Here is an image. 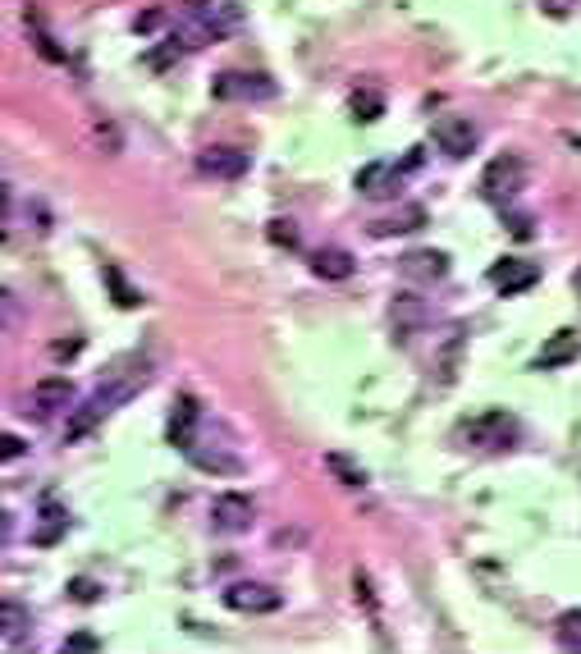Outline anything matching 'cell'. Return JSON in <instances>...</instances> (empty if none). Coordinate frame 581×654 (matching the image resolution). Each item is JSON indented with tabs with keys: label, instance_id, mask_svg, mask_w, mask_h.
Here are the masks:
<instances>
[{
	"label": "cell",
	"instance_id": "cell-1",
	"mask_svg": "<svg viewBox=\"0 0 581 654\" xmlns=\"http://www.w3.org/2000/svg\"><path fill=\"white\" fill-rule=\"evenodd\" d=\"M147 380H151V362L147 357H138V353H129V357H115L110 362V371H106V380L97 385V394L87 398L83 408L69 417V435H87V430L97 426L106 412H115L119 403H129L133 394H142L147 389Z\"/></svg>",
	"mask_w": 581,
	"mask_h": 654
},
{
	"label": "cell",
	"instance_id": "cell-11",
	"mask_svg": "<svg viewBox=\"0 0 581 654\" xmlns=\"http://www.w3.org/2000/svg\"><path fill=\"white\" fill-rule=\"evenodd\" d=\"M581 357V339L572 330H559V334H549L545 348L536 353V362H531V371H554V366H568Z\"/></svg>",
	"mask_w": 581,
	"mask_h": 654
},
{
	"label": "cell",
	"instance_id": "cell-25",
	"mask_svg": "<svg viewBox=\"0 0 581 654\" xmlns=\"http://www.w3.org/2000/svg\"><path fill=\"white\" fill-rule=\"evenodd\" d=\"M42 517H46V526H42V531H37V545H51V540L60 536V526H65V513H60V508H55L51 499H46Z\"/></svg>",
	"mask_w": 581,
	"mask_h": 654
},
{
	"label": "cell",
	"instance_id": "cell-23",
	"mask_svg": "<svg viewBox=\"0 0 581 654\" xmlns=\"http://www.w3.org/2000/svg\"><path fill=\"white\" fill-rule=\"evenodd\" d=\"M188 458H193V467H202V472H238V458H229V453H202L197 444L188 449Z\"/></svg>",
	"mask_w": 581,
	"mask_h": 654
},
{
	"label": "cell",
	"instance_id": "cell-19",
	"mask_svg": "<svg viewBox=\"0 0 581 654\" xmlns=\"http://www.w3.org/2000/svg\"><path fill=\"white\" fill-rule=\"evenodd\" d=\"M0 622H5V645H19V636L28 632V609L14 600L0 604Z\"/></svg>",
	"mask_w": 581,
	"mask_h": 654
},
{
	"label": "cell",
	"instance_id": "cell-31",
	"mask_svg": "<svg viewBox=\"0 0 581 654\" xmlns=\"http://www.w3.org/2000/svg\"><path fill=\"white\" fill-rule=\"evenodd\" d=\"M156 23H161V14H156V10H151V14H142V19H138V33H151Z\"/></svg>",
	"mask_w": 581,
	"mask_h": 654
},
{
	"label": "cell",
	"instance_id": "cell-27",
	"mask_svg": "<svg viewBox=\"0 0 581 654\" xmlns=\"http://www.w3.org/2000/svg\"><path fill=\"white\" fill-rule=\"evenodd\" d=\"M69 595H74L78 604H92V600L101 595V586H97L92 577H74V581H69Z\"/></svg>",
	"mask_w": 581,
	"mask_h": 654
},
{
	"label": "cell",
	"instance_id": "cell-12",
	"mask_svg": "<svg viewBox=\"0 0 581 654\" xmlns=\"http://www.w3.org/2000/svg\"><path fill=\"white\" fill-rule=\"evenodd\" d=\"M193 426H197V398L179 394V403H174V412H170V426H165L174 449H183V453L193 449Z\"/></svg>",
	"mask_w": 581,
	"mask_h": 654
},
{
	"label": "cell",
	"instance_id": "cell-17",
	"mask_svg": "<svg viewBox=\"0 0 581 654\" xmlns=\"http://www.w3.org/2000/svg\"><path fill=\"white\" fill-rule=\"evenodd\" d=\"M312 270L321 279H348L353 275V252L348 247H321V252H312Z\"/></svg>",
	"mask_w": 581,
	"mask_h": 654
},
{
	"label": "cell",
	"instance_id": "cell-5",
	"mask_svg": "<svg viewBox=\"0 0 581 654\" xmlns=\"http://www.w3.org/2000/svg\"><path fill=\"white\" fill-rule=\"evenodd\" d=\"M399 270H403V279L431 289V284H440V279L449 275V252H440V247H412V252L399 257Z\"/></svg>",
	"mask_w": 581,
	"mask_h": 654
},
{
	"label": "cell",
	"instance_id": "cell-16",
	"mask_svg": "<svg viewBox=\"0 0 581 654\" xmlns=\"http://www.w3.org/2000/svg\"><path fill=\"white\" fill-rule=\"evenodd\" d=\"M426 225V206H403V211H394V215H385V220H376L371 225V234L376 238H389V234H412V229H421Z\"/></svg>",
	"mask_w": 581,
	"mask_h": 654
},
{
	"label": "cell",
	"instance_id": "cell-18",
	"mask_svg": "<svg viewBox=\"0 0 581 654\" xmlns=\"http://www.w3.org/2000/svg\"><path fill=\"white\" fill-rule=\"evenodd\" d=\"M348 110H353V119H362V124H371V119L385 115V97H380L376 87H357L353 97H348Z\"/></svg>",
	"mask_w": 581,
	"mask_h": 654
},
{
	"label": "cell",
	"instance_id": "cell-32",
	"mask_svg": "<svg viewBox=\"0 0 581 654\" xmlns=\"http://www.w3.org/2000/svg\"><path fill=\"white\" fill-rule=\"evenodd\" d=\"M183 5H188V10H206V5H211V0H183Z\"/></svg>",
	"mask_w": 581,
	"mask_h": 654
},
{
	"label": "cell",
	"instance_id": "cell-21",
	"mask_svg": "<svg viewBox=\"0 0 581 654\" xmlns=\"http://www.w3.org/2000/svg\"><path fill=\"white\" fill-rule=\"evenodd\" d=\"M101 275H106V284H110V293H115L119 307H142V293L133 289V284H129L124 275H119V266H106Z\"/></svg>",
	"mask_w": 581,
	"mask_h": 654
},
{
	"label": "cell",
	"instance_id": "cell-22",
	"mask_svg": "<svg viewBox=\"0 0 581 654\" xmlns=\"http://www.w3.org/2000/svg\"><path fill=\"white\" fill-rule=\"evenodd\" d=\"M325 467H330V472L339 476L344 485H366V472L357 467L353 458H344V453H325Z\"/></svg>",
	"mask_w": 581,
	"mask_h": 654
},
{
	"label": "cell",
	"instance_id": "cell-13",
	"mask_svg": "<svg viewBox=\"0 0 581 654\" xmlns=\"http://www.w3.org/2000/svg\"><path fill=\"white\" fill-rule=\"evenodd\" d=\"M69 403H74V385H69L65 376H46V380H37V389H33V408L42 412V417H51V412L69 408Z\"/></svg>",
	"mask_w": 581,
	"mask_h": 654
},
{
	"label": "cell",
	"instance_id": "cell-29",
	"mask_svg": "<svg viewBox=\"0 0 581 654\" xmlns=\"http://www.w3.org/2000/svg\"><path fill=\"white\" fill-rule=\"evenodd\" d=\"M0 453H5V458H19L23 440H19V435H5V440H0Z\"/></svg>",
	"mask_w": 581,
	"mask_h": 654
},
{
	"label": "cell",
	"instance_id": "cell-14",
	"mask_svg": "<svg viewBox=\"0 0 581 654\" xmlns=\"http://www.w3.org/2000/svg\"><path fill=\"white\" fill-rule=\"evenodd\" d=\"M357 188H362V197H389L394 188H399V170H394L389 161L362 165V170H357Z\"/></svg>",
	"mask_w": 581,
	"mask_h": 654
},
{
	"label": "cell",
	"instance_id": "cell-26",
	"mask_svg": "<svg viewBox=\"0 0 581 654\" xmlns=\"http://www.w3.org/2000/svg\"><path fill=\"white\" fill-rule=\"evenodd\" d=\"M266 238H270L275 247H298V229H293V220H270Z\"/></svg>",
	"mask_w": 581,
	"mask_h": 654
},
{
	"label": "cell",
	"instance_id": "cell-33",
	"mask_svg": "<svg viewBox=\"0 0 581 654\" xmlns=\"http://www.w3.org/2000/svg\"><path fill=\"white\" fill-rule=\"evenodd\" d=\"M568 147H577V151H581V138H577V133H568Z\"/></svg>",
	"mask_w": 581,
	"mask_h": 654
},
{
	"label": "cell",
	"instance_id": "cell-28",
	"mask_svg": "<svg viewBox=\"0 0 581 654\" xmlns=\"http://www.w3.org/2000/svg\"><path fill=\"white\" fill-rule=\"evenodd\" d=\"M97 636H92V632H74V636H69V641H65V650H97Z\"/></svg>",
	"mask_w": 581,
	"mask_h": 654
},
{
	"label": "cell",
	"instance_id": "cell-7",
	"mask_svg": "<svg viewBox=\"0 0 581 654\" xmlns=\"http://www.w3.org/2000/svg\"><path fill=\"white\" fill-rule=\"evenodd\" d=\"M225 604L234 613H275L284 604V595L280 590H270V586H261V581H238V586L225 590Z\"/></svg>",
	"mask_w": 581,
	"mask_h": 654
},
{
	"label": "cell",
	"instance_id": "cell-6",
	"mask_svg": "<svg viewBox=\"0 0 581 654\" xmlns=\"http://www.w3.org/2000/svg\"><path fill=\"white\" fill-rule=\"evenodd\" d=\"M211 92H216V101H270L275 83L266 74H220Z\"/></svg>",
	"mask_w": 581,
	"mask_h": 654
},
{
	"label": "cell",
	"instance_id": "cell-24",
	"mask_svg": "<svg viewBox=\"0 0 581 654\" xmlns=\"http://www.w3.org/2000/svg\"><path fill=\"white\" fill-rule=\"evenodd\" d=\"M28 19H33V28H37V55L42 60H51V65H65V51L46 37V28H42V19H37V10H28Z\"/></svg>",
	"mask_w": 581,
	"mask_h": 654
},
{
	"label": "cell",
	"instance_id": "cell-8",
	"mask_svg": "<svg viewBox=\"0 0 581 654\" xmlns=\"http://www.w3.org/2000/svg\"><path fill=\"white\" fill-rule=\"evenodd\" d=\"M490 284H495L504 298H513V293L540 284V266H536V261H522V257H504V261L490 266Z\"/></svg>",
	"mask_w": 581,
	"mask_h": 654
},
{
	"label": "cell",
	"instance_id": "cell-20",
	"mask_svg": "<svg viewBox=\"0 0 581 654\" xmlns=\"http://www.w3.org/2000/svg\"><path fill=\"white\" fill-rule=\"evenodd\" d=\"M554 636H559L563 650H581V609L559 613V622H554Z\"/></svg>",
	"mask_w": 581,
	"mask_h": 654
},
{
	"label": "cell",
	"instance_id": "cell-4",
	"mask_svg": "<svg viewBox=\"0 0 581 654\" xmlns=\"http://www.w3.org/2000/svg\"><path fill=\"white\" fill-rule=\"evenodd\" d=\"M435 147L444 151V156H453V161H463L467 151H476V142H481V133H476V124L467 115H440L431 129Z\"/></svg>",
	"mask_w": 581,
	"mask_h": 654
},
{
	"label": "cell",
	"instance_id": "cell-9",
	"mask_svg": "<svg viewBox=\"0 0 581 654\" xmlns=\"http://www.w3.org/2000/svg\"><path fill=\"white\" fill-rule=\"evenodd\" d=\"M252 499L248 494H220L216 504H211V526L225 531V536H238V531H248L252 526Z\"/></svg>",
	"mask_w": 581,
	"mask_h": 654
},
{
	"label": "cell",
	"instance_id": "cell-30",
	"mask_svg": "<svg viewBox=\"0 0 581 654\" xmlns=\"http://www.w3.org/2000/svg\"><path fill=\"white\" fill-rule=\"evenodd\" d=\"M78 348H83L78 339H69V344H51V357H74Z\"/></svg>",
	"mask_w": 581,
	"mask_h": 654
},
{
	"label": "cell",
	"instance_id": "cell-3",
	"mask_svg": "<svg viewBox=\"0 0 581 654\" xmlns=\"http://www.w3.org/2000/svg\"><path fill=\"white\" fill-rule=\"evenodd\" d=\"M463 435L476 444V449H508V444L517 440V417L504 408L481 412V417H472L463 426Z\"/></svg>",
	"mask_w": 581,
	"mask_h": 654
},
{
	"label": "cell",
	"instance_id": "cell-34",
	"mask_svg": "<svg viewBox=\"0 0 581 654\" xmlns=\"http://www.w3.org/2000/svg\"><path fill=\"white\" fill-rule=\"evenodd\" d=\"M572 289H577V293H581V266H577V275H572Z\"/></svg>",
	"mask_w": 581,
	"mask_h": 654
},
{
	"label": "cell",
	"instance_id": "cell-2",
	"mask_svg": "<svg viewBox=\"0 0 581 654\" xmlns=\"http://www.w3.org/2000/svg\"><path fill=\"white\" fill-rule=\"evenodd\" d=\"M481 188L490 202H513V197L527 188V165H522V156H513V151L495 156L481 174Z\"/></svg>",
	"mask_w": 581,
	"mask_h": 654
},
{
	"label": "cell",
	"instance_id": "cell-15",
	"mask_svg": "<svg viewBox=\"0 0 581 654\" xmlns=\"http://www.w3.org/2000/svg\"><path fill=\"white\" fill-rule=\"evenodd\" d=\"M389 321H394V330L399 334H412V330H421V325L431 321V307H426L421 298H412V293H399L394 307H389Z\"/></svg>",
	"mask_w": 581,
	"mask_h": 654
},
{
	"label": "cell",
	"instance_id": "cell-10",
	"mask_svg": "<svg viewBox=\"0 0 581 654\" xmlns=\"http://www.w3.org/2000/svg\"><path fill=\"white\" fill-rule=\"evenodd\" d=\"M197 170L211 174V179H243L252 170L248 151H234V147H211L197 156Z\"/></svg>",
	"mask_w": 581,
	"mask_h": 654
}]
</instances>
